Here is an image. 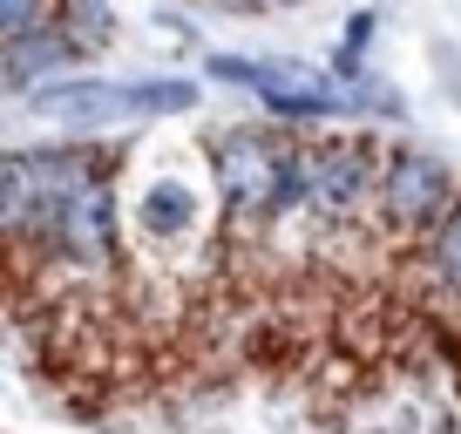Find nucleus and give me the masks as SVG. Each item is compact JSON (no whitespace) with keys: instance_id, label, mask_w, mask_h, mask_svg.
Listing matches in <instances>:
<instances>
[{"instance_id":"1","label":"nucleus","mask_w":461,"mask_h":434,"mask_svg":"<svg viewBox=\"0 0 461 434\" xmlns=\"http://www.w3.org/2000/svg\"><path fill=\"white\" fill-rule=\"evenodd\" d=\"M211 176L238 224H278L299 211V143L285 122H230L211 143Z\"/></svg>"},{"instance_id":"2","label":"nucleus","mask_w":461,"mask_h":434,"mask_svg":"<svg viewBox=\"0 0 461 434\" xmlns=\"http://www.w3.org/2000/svg\"><path fill=\"white\" fill-rule=\"evenodd\" d=\"M461 197V176L434 149H393L374 170V217L387 231H434V217Z\"/></svg>"},{"instance_id":"3","label":"nucleus","mask_w":461,"mask_h":434,"mask_svg":"<svg viewBox=\"0 0 461 434\" xmlns=\"http://www.w3.org/2000/svg\"><path fill=\"white\" fill-rule=\"evenodd\" d=\"M374 170L380 157L353 136H332V143H299V211L319 224H346L374 203Z\"/></svg>"},{"instance_id":"4","label":"nucleus","mask_w":461,"mask_h":434,"mask_svg":"<svg viewBox=\"0 0 461 434\" xmlns=\"http://www.w3.org/2000/svg\"><path fill=\"white\" fill-rule=\"evenodd\" d=\"M115 231H122V203H115V184L109 176H88L75 197H61L55 211L34 217V238H48V251L82 272L115 258Z\"/></svg>"},{"instance_id":"5","label":"nucleus","mask_w":461,"mask_h":434,"mask_svg":"<svg viewBox=\"0 0 461 434\" xmlns=\"http://www.w3.org/2000/svg\"><path fill=\"white\" fill-rule=\"evenodd\" d=\"M245 88L258 95V109L272 122H339V116H353V95L326 68H305V61H251Z\"/></svg>"},{"instance_id":"6","label":"nucleus","mask_w":461,"mask_h":434,"mask_svg":"<svg viewBox=\"0 0 461 434\" xmlns=\"http://www.w3.org/2000/svg\"><path fill=\"white\" fill-rule=\"evenodd\" d=\"M34 116H48V122H61L68 136H95V130H109V122H130L136 116V82H109V75H61V82H48V88H34Z\"/></svg>"},{"instance_id":"7","label":"nucleus","mask_w":461,"mask_h":434,"mask_svg":"<svg viewBox=\"0 0 461 434\" xmlns=\"http://www.w3.org/2000/svg\"><path fill=\"white\" fill-rule=\"evenodd\" d=\"M88 61V48L75 41L61 21H41V28L14 34V41H0V82L14 88V95H34V88L61 82V75H75Z\"/></svg>"},{"instance_id":"8","label":"nucleus","mask_w":461,"mask_h":434,"mask_svg":"<svg viewBox=\"0 0 461 434\" xmlns=\"http://www.w3.org/2000/svg\"><path fill=\"white\" fill-rule=\"evenodd\" d=\"M0 231H7V238L34 231V190H28V163H21V149H0Z\"/></svg>"},{"instance_id":"9","label":"nucleus","mask_w":461,"mask_h":434,"mask_svg":"<svg viewBox=\"0 0 461 434\" xmlns=\"http://www.w3.org/2000/svg\"><path fill=\"white\" fill-rule=\"evenodd\" d=\"M190 217H197V197H190L176 176L149 184V197H143V231H149V238H184Z\"/></svg>"},{"instance_id":"10","label":"nucleus","mask_w":461,"mask_h":434,"mask_svg":"<svg viewBox=\"0 0 461 434\" xmlns=\"http://www.w3.org/2000/svg\"><path fill=\"white\" fill-rule=\"evenodd\" d=\"M203 102V82H190V75H149V82H136V116H190Z\"/></svg>"},{"instance_id":"11","label":"nucleus","mask_w":461,"mask_h":434,"mask_svg":"<svg viewBox=\"0 0 461 434\" xmlns=\"http://www.w3.org/2000/svg\"><path fill=\"white\" fill-rule=\"evenodd\" d=\"M55 21L88 48V55L115 41V0H55Z\"/></svg>"},{"instance_id":"12","label":"nucleus","mask_w":461,"mask_h":434,"mask_svg":"<svg viewBox=\"0 0 461 434\" xmlns=\"http://www.w3.org/2000/svg\"><path fill=\"white\" fill-rule=\"evenodd\" d=\"M428 265H434V278H441V285L461 299V197L434 217V231H428Z\"/></svg>"},{"instance_id":"13","label":"nucleus","mask_w":461,"mask_h":434,"mask_svg":"<svg viewBox=\"0 0 461 434\" xmlns=\"http://www.w3.org/2000/svg\"><path fill=\"white\" fill-rule=\"evenodd\" d=\"M41 21H55V0H0V41L41 28Z\"/></svg>"},{"instance_id":"14","label":"nucleus","mask_w":461,"mask_h":434,"mask_svg":"<svg viewBox=\"0 0 461 434\" xmlns=\"http://www.w3.org/2000/svg\"><path fill=\"white\" fill-rule=\"evenodd\" d=\"M203 75H211V82H230V88H245L251 61H245V55H203Z\"/></svg>"},{"instance_id":"15","label":"nucleus","mask_w":461,"mask_h":434,"mask_svg":"<svg viewBox=\"0 0 461 434\" xmlns=\"http://www.w3.org/2000/svg\"><path fill=\"white\" fill-rule=\"evenodd\" d=\"M374 28H380V14H353V21H346V34H339V41H346V48H360V55H366Z\"/></svg>"},{"instance_id":"16","label":"nucleus","mask_w":461,"mask_h":434,"mask_svg":"<svg viewBox=\"0 0 461 434\" xmlns=\"http://www.w3.org/2000/svg\"><path fill=\"white\" fill-rule=\"evenodd\" d=\"M224 7H238V14H258V7H265V0H224Z\"/></svg>"},{"instance_id":"17","label":"nucleus","mask_w":461,"mask_h":434,"mask_svg":"<svg viewBox=\"0 0 461 434\" xmlns=\"http://www.w3.org/2000/svg\"><path fill=\"white\" fill-rule=\"evenodd\" d=\"M265 7H299V0H265Z\"/></svg>"}]
</instances>
